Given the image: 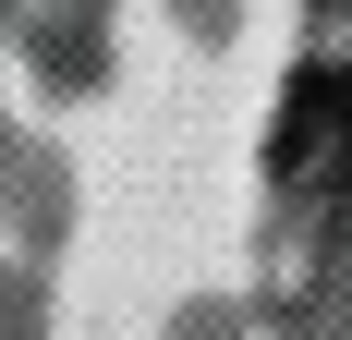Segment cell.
<instances>
[{
	"instance_id": "6da1fadb",
	"label": "cell",
	"mask_w": 352,
	"mask_h": 340,
	"mask_svg": "<svg viewBox=\"0 0 352 340\" xmlns=\"http://www.w3.org/2000/svg\"><path fill=\"white\" fill-rule=\"evenodd\" d=\"M267 170H280L292 195H328L352 170V73L316 61V73H292V98H280V134H267Z\"/></svg>"
}]
</instances>
